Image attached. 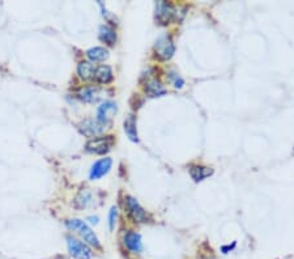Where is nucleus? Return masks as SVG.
Wrapping results in <instances>:
<instances>
[{"label":"nucleus","instance_id":"13","mask_svg":"<svg viewBox=\"0 0 294 259\" xmlns=\"http://www.w3.org/2000/svg\"><path fill=\"white\" fill-rule=\"evenodd\" d=\"M94 72H96V67H94V64H92V61H80L79 66H77V74L83 80L94 79Z\"/></svg>","mask_w":294,"mask_h":259},{"label":"nucleus","instance_id":"16","mask_svg":"<svg viewBox=\"0 0 294 259\" xmlns=\"http://www.w3.org/2000/svg\"><path fill=\"white\" fill-rule=\"evenodd\" d=\"M145 92L148 93L150 97H158L162 96L166 93V89L163 88V85L158 80L153 79L149 80L148 83L145 84Z\"/></svg>","mask_w":294,"mask_h":259},{"label":"nucleus","instance_id":"19","mask_svg":"<svg viewBox=\"0 0 294 259\" xmlns=\"http://www.w3.org/2000/svg\"><path fill=\"white\" fill-rule=\"evenodd\" d=\"M117 219H118V210L115 207H111V210L109 212V228L110 230H113L117 224Z\"/></svg>","mask_w":294,"mask_h":259},{"label":"nucleus","instance_id":"2","mask_svg":"<svg viewBox=\"0 0 294 259\" xmlns=\"http://www.w3.org/2000/svg\"><path fill=\"white\" fill-rule=\"evenodd\" d=\"M67 246L72 258L75 259H90L93 257L92 249L87 244L79 241L74 236H67Z\"/></svg>","mask_w":294,"mask_h":259},{"label":"nucleus","instance_id":"21","mask_svg":"<svg viewBox=\"0 0 294 259\" xmlns=\"http://www.w3.org/2000/svg\"><path fill=\"white\" fill-rule=\"evenodd\" d=\"M88 220H90L92 224H97V223H98V217H97V216H89Z\"/></svg>","mask_w":294,"mask_h":259},{"label":"nucleus","instance_id":"5","mask_svg":"<svg viewBox=\"0 0 294 259\" xmlns=\"http://www.w3.org/2000/svg\"><path fill=\"white\" fill-rule=\"evenodd\" d=\"M105 124H102L101 122H98L97 119H84L83 122L79 124V130L80 132L83 134L84 137H90V139H94V137H101L103 131H105Z\"/></svg>","mask_w":294,"mask_h":259},{"label":"nucleus","instance_id":"10","mask_svg":"<svg viewBox=\"0 0 294 259\" xmlns=\"http://www.w3.org/2000/svg\"><path fill=\"white\" fill-rule=\"evenodd\" d=\"M123 244H124V246L127 247L128 250L132 251V253H135V254H137V253H140V251L143 250L141 236L136 232H132V230H130V232L126 233V234H124V238H123Z\"/></svg>","mask_w":294,"mask_h":259},{"label":"nucleus","instance_id":"15","mask_svg":"<svg viewBox=\"0 0 294 259\" xmlns=\"http://www.w3.org/2000/svg\"><path fill=\"white\" fill-rule=\"evenodd\" d=\"M124 131L127 134L128 139L131 141L137 143L139 141V137H137L136 130V118L133 115H128L127 119L124 121Z\"/></svg>","mask_w":294,"mask_h":259},{"label":"nucleus","instance_id":"4","mask_svg":"<svg viewBox=\"0 0 294 259\" xmlns=\"http://www.w3.org/2000/svg\"><path fill=\"white\" fill-rule=\"evenodd\" d=\"M174 51H176V46H174V42L171 40L170 35L163 34L156 41L154 53H156V57L158 59L167 61V59H170L174 55Z\"/></svg>","mask_w":294,"mask_h":259},{"label":"nucleus","instance_id":"6","mask_svg":"<svg viewBox=\"0 0 294 259\" xmlns=\"http://www.w3.org/2000/svg\"><path fill=\"white\" fill-rule=\"evenodd\" d=\"M124 206H126L128 216L135 223H147V220H148L147 211L139 204L136 199L132 198V197H127V198L124 199Z\"/></svg>","mask_w":294,"mask_h":259},{"label":"nucleus","instance_id":"12","mask_svg":"<svg viewBox=\"0 0 294 259\" xmlns=\"http://www.w3.org/2000/svg\"><path fill=\"white\" fill-rule=\"evenodd\" d=\"M94 80L100 84H109L113 80V70H111V67L106 66V64L96 67Z\"/></svg>","mask_w":294,"mask_h":259},{"label":"nucleus","instance_id":"3","mask_svg":"<svg viewBox=\"0 0 294 259\" xmlns=\"http://www.w3.org/2000/svg\"><path fill=\"white\" fill-rule=\"evenodd\" d=\"M114 145V137H98L87 143L85 151L89 153L94 154H105L111 151Z\"/></svg>","mask_w":294,"mask_h":259},{"label":"nucleus","instance_id":"14","mask_svg":"<svg viewBox=\"0 0 294 259\" xmlns=\"http://www.w3.org/2000/svg\"><path fill=\"white\" fill-rule=\"evenodd\" d=\"M100 40L105 42L107 46H114L115 42H117V33L109 25H102L100 28Z\"/></svg>","mask_w":294,"mask_h":259},{"label":"nucleus","instance_id":"9","mask_svg":"<svg viewBox=\"0 0 294 259\" xmlns=\"http://www.w3.org/2000/svg\"><path fill=\"white\" fill-rule=\"evenodd\" d=\"M111 165H113V160L109 157L101 158V160L96 161V163L93 164L92 169H90V173H89L90 180L96 181L102 178L103 176H106V174L110 171V169H111Z\"/></svg>","mask_w":294,"mask_h":259},{"label":"nucleus","instance_id":"8","mask_svg":"<svg viewBox=\"0 0 294 259\" xmlns=\"http://www.w3.org/2000/svg\"><path fill=\"white\" fill-rule=\"evenodd\" d=\"M117 111H118L117 104L111 101L103 102V104H102L101 106H98V109H97V121L106 126L107 123L111 122V119L114 118Z\"/></svg>","mask_w":294,"mask_h":259},{"label":"nucleus","instance_id":"11","mask_svg":"<svg viewBox=\"0 0 294 259\" xmlns=\"http://www.w3.org/2000/svg\"><path fill=\"white\" fill-rule=\"evenodd\" d=\"M79 96L83 101L88 102V104H94L101 98V89L97 88V87H88V88L81 89Z\"/></svg>","mask_w":294,"mask_h":259},{"label":"nucleus","instance_id":"20","mask_svg":"<svg viewBox=\"0 0 294 259\" xmlns=\"http://www.w3.org/2000/svg\"><path fill=\"white\" fill-rule=\"evenodd\" d=\"M170 80L173 81V84H174V87H176V88H182V87H183V84H185L183 79H182L180 76H178V74H171Z\"/></svg>","mask_w":294,"mask_h":259},{"label":"nucleus","instance_id":"22","mask_svg":"<svg viewBox=\"0 0 294 259\" xmlns=\"http://www.w3.org/2000/svg\"><path fill=\"white\" fill-rule=\"evenodd\" d=\"M234 246H235V244H234V245H233V246H224V247H222V251H224V254H226V253H228L229 250H232Z\"/></svg>","mask_w":294,"mask_h":259},{"label":"nucleus","instance_id":"18","mask_svg":"<svg viewBox=\"0 0 294 259\" xmlns=\"http://www.w3.org/2000/svg\"><path fill=\"white\" fill-rule=\"evenodd\" d=\"M87 57L92 61H103L109 58V51L105 47H92L87 51Z\"/></svg>","mask_w":294,"mask_h":259},{"label":"nucleus","instance_id":"1","mask_svg":"<svg viewBox=\"0 0 294 259\" xmlns=\"http://www.w3.org/2000/svg\"><path fill=\"white\" fill-rule=\"evenodd\" d=\"M67 228L70 230H74L77 234H80L84 238V241L87 242V245L94 246V247H101L100 240L97 238L92 229L89 228V225L80 219H70L66 221Z\"/></svg>","mask_w":294,"mask_h":259},{"label":"nucleus","instance_id":"17","mask_svg":"<svg viewBox=\"0 0 294 259\" xmlns=\"http://www.w3.org/2000/svg\"><path fill=\"white\" fill-rule=\"evenodd\" d=\"M190 174H191V177H192V180L195 181V182H200V181L206 180V177L212 176V174H213V170L209 169V168L195 165V167L190 168Z\"/></svg>","mask_w":294,"mask_h":259},{"label":"nucleus","instance_id":"7","mask_svg":"<svg viewBox=\"0 0 294 259\" xmlns=\"http://www.w3.org/2000/svg\"><path fill=\"white\" fill-rule=\"evenodd\" d=\"M176 18V8L166 1H160L156 5V20L162 25H166Z\"/></svg>","mask_w":294,"mask_h":259}]
</instances>
